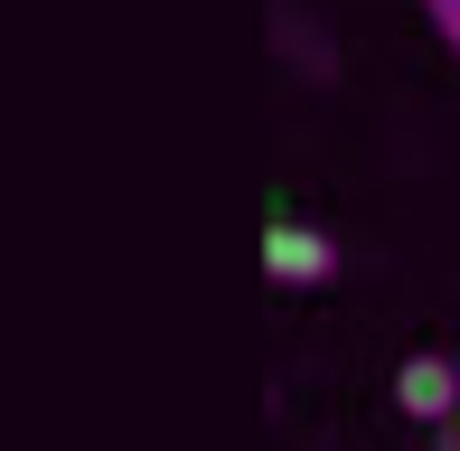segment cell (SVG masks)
<instances>
[{
	"label": "cell",
	"mask_w": 460,
	"mask_h": 451,
	"mask_svg": "<svg viewBox=\"0 0 460 451\" xmlns=\"http://www.w3.org/2000/svg\"><path fill=\"white\" fill-rule=\"evenodd\" d=\"M394 404H404L413 423H460V358H442V348H413L404 367H394Z\"/></svg>",
	"instance_id": "2"
},
{
	"label": "cell",
	"mask_w": 460,
	"mask_h": 451,
	"mask_svg": "<svg viewBox=\"0 0 460 451\" xmlns=\"http://www.w3.org/2000/svg\"><path fill=\"white\" fill-rule=\"evenodd\" d=\"M432 451H460V423H442V433H432Z\"/></svg>",
	"instance_id": "4"
},
{
	"label": "cell",
	"mask_w": 460,
	"mask_h": 451,
	"mask_svg": "<svg viewBox=\"0 0 460 451\" xmlns=\"http://www.w3.org/2000/svg\"><path fill=\"white\" fill-rule=\"evenodd\" d=\"M263 273L291 282V292H301V282H329V273H339V235L310 226V217H273V226H263Z\"/></svg>",
	"instance_id": "1"
},
{
	"label": "cell",
	"mask_w": 460,
	"mask_h": 451,
	"mask_svg": "<svg viewBox=\"0 0 460 451\" xmlns=\"http://www.w3.org/2000/svg\"><path fill=\"white\" fill-rule=\"evenodd\" d=\"M423 19H432V29H442V48L460 57V0H423Z\"/></svg>",
	"instance_id": "3"
}]
</instances>
